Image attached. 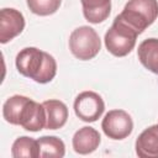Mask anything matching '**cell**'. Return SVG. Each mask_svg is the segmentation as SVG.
Segmentation results:
<instances>
[{"instance_id": "obj_1", "label": "cell", "mask_w": 158, "mask_h": 158, "mask_svg": "<svg viewBox=\"0 0 158 158\" xmlns=\"http://www.w3.org/2000/svg\"><path fill=\"white\" fill-rule=\"evenodd\" d=\"M2 116L6 122L23 127L26 131L37 132L46 128V110L43 104L23 96L14 95L2 106Z\"/></svg>"}, {"instance_id": "obj_2", "label": "cell", "mask_w": 158, "mask_h": 158, "mask_svg": "<svg viewBox=\"0 0 158 158\" xmlns=\"http://www.w3.org/2000/svg\"><path fill=\"white\" fill-rule=\"evenodd\" d=\"M20 74L40 84L49 83L57 74V62L49 53L36 47L21 49L15 59Z\"/></svg>"}, {"instance_id": "obj_3", "label": "cell", "mask_w": 158, "mask_h": 158, "mask_svg": "<svg viewBox=\"0 0 158 158\" xmlns=\"http://www.w3.org/2000/svg\"><path fill=\"white\" fill-rule=\"evenodd\" d=\"M138 35L151 26L158 17L157 0H128L122 12L117 15Z\"/></svg>"}, {"instance_id": "obj_4", "label": "cell", "mask_w": 158, "mask_h": 158, "mask_svg": "<svg viewBox=\"0 0 158 158\" xmlns=\"http://www.w3.org/2000/svg\"><path fill=\"white\" fill-rule=\"evenodd\" d=\"M138 33L118 16L115 17L111 27L105 33L106 49L115 57L127 56L136 46Z\"/></svg>"}, {"instance_id": "obj_5", "label": "cell", "mask_w": 158, "mask_h": 158, "mask_svg": "<svg viewBox=\"0 0 158 158\" xmlns=\"http://www.w3.org/2000/svg\"><path fill=\"white\" fill-rule=\"evenodd\" d=\"M101 48L99 35L93 27L80 26L69 36V49L80 60H90L98 56Z\"/></svg>"}, {"instance_id": "obj_6", "label": "cell", "mask_w": 158, "mask_h": 158, "mask_svg": "<svg viewBox=\"0 0 158 158\" xmlns=\"http://www.w3.org/2000/svg\"><path fill=\"white\" fill-rule=\"evenodd\" d=\"M105 110L102 98L95 91H83L74 100L75 115L85 122H95Z\"/></svg>"}, {"instance_id": "obj_7", "label": "cell", "mask_w": 158, "mask_h": 158, "mask_svg": "<svg viewBox=\"0 0 158 158\" xmlns=\"http://www.w3.org/2000/svg\"><path fill=\"white\" fill-rule=\"evenodd\" d=\"M104 133L111 139H123L133 130V121L125 110H110L101 122Z\"/></svg>"}, {"instance_id": "obj_8", "label": "cell", "mask_w": 158, "mask_h": 158, "mask_svg": "<svg viewBox=\"0 0 158 158\" xmlns=\"http://www.w3.org/2000/svg\"><path fill=\"white\" fill-rule=\"evenodd\" d=\"M25 28L23 15L12 7H4L0 11V42H10Z\"/></svg>"}, {"instance_id": "obj_9", "label": "cell", "mask_w": 158, "mask_h": 158, "mask_svg": "<svg viewBox=\"0 0 158 158\" xmlns=\"http://www.w3.org/2000/svg\"><path fill=\"white\" fill-rule=\"evenodd\" d=\"M101 137L100 133L90 126H84L79 128L72 139L73 148L78 154H89L93 153L100 144Z\"/></svg>"}, {"instance_id": "obj_10", "label": "cell", "mask_w": 158, "mask_h": 158, "mask_svg": "<svg viewBox=\"0 0 158 158\" xmlns=\"http://www.w3.org/2000/svg\"><path fill=\"white\" fill-rule=\"evenodd\" d=\"M135 148L139 158H158V125L142 131L136 139Z\"/></svg>"}, {"instance_id": "obj_11", "label": "cell", "mask_w": 158, "mask_h": 158, "mask_svg": "<svg viewBox=\"0 0 158 158\" xmlns=\"http://www.w3.org/2000/svg\"><path fill=\"white\" fill-rule=\"evenodd\" d=\"M46 110V128L58 130L62 128L68 120V107L67 105L56 99H49L42 102Z\"/></svg>"}, {"instance_id": "obj_12", "label": "cell", "mask_w": 158, "mask_h": 158, "mask_svg": "<svg viewBox=\"0 0 158 158\" xmlns=\"http://www.w3.org/2000/svg\"><path fill=\"white\" fill-rule=\"evenodd\" d=\"M83 15L90 23L105 21L111 11V0H80Z\"/></svg>"}, {"instance_id": "obj_13", "label": "cell", "mask_w": 158, "mask_h": 158, "mask_svg": "<svg viewBox=\"0 0 158 158\" xmlns=\"http://www.w3.org/2000/svg\"><path fill=\"white\" fill-rule=\"evenodd\" d=\"M137 56L146 69L158 75V38H147L142 41L138 46Z\"/></svg>"}, {"instance_id": "obj_14", "label": "cell", "mask_w": 158, "mask_h": 158, "mask_svg": "<svg viewBox=\"0 0 158 158\" xmlns=\"http://www.w3.org/2000/svg\"><path fill=\"white\" fill-rule=\"evenodd\" d=\"M40 157L62 158L65 154L64 142L56 136H42L38 139Z\"/></svg>"}, {"instance_id": "obj_15", "label": "cell", "mask_w": 158, "mask_h": 158, "mask_svg": "<svg viewBox=\"0 0 158 158\" xmlns=\"http://www.w3.org/2000/svg\"><path fill=\"white\" fill-rule=\"evenodd\" d=\"M11 156L14 158L26 157V158H36L40 157V147L38 141L32 137L22 136L15 139L11 147Z\"/></svg>"}, {"instance_id": "obj_16", "label": "cell", "mask_w": 158, "mask_h": 158, "mask_svg": "<svg viewBox=\"0 0 158 158\" xmlns=\"http://www.w3.org/2000/svg\"><path fill=\"white\" fill-rule=\"evenodd\" d=\"M26 2L31 12L35 15L48 16L59 9L62 0H26Z\"/></svg>"}]
</instances>
